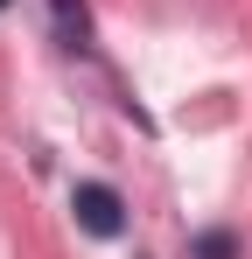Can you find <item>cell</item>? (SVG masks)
Returning a JSON list of instances; mask_svg holds the SVG:
<instances>
[{
  "label": "cell",
  "mask_w": 252,
  "mask_h": 259,
  "mask_svg": "<svg viewBox=\"0 0 252 259\" xmlns=\"http://www.w3.org/2000/svg\"><path fill=\"white\" fill-rule=\"evenodd\" d=\"M70 210H77V224L91 231V238H119V231H126V203L105 189V182H77Z\"/></svg>",
  "instance_id": "cell-1"
},
{
  "label": "cell",
  "mask_w": 252,
  "mask_h": 259,
  "mask_svg": "<svg viewBox=\"0 0 252 259\" xmlns=\"http://www.w3.org/2000/svg\"><path fill=\"white\" fill-rule=\"evenodd\" d=\"M196 259H238V238L231 231H203L196 238Z\"/></svg>",
  "instance_id": "cell-3"
},
{
  "label": "cell",
  "mask_w": 252,
  "mask_h": 259,
  "mask_svg": "<svg viewBox=\"0 0 252 259\" xmlns=\"http://www.w3.org/2000/svg\"><path fill=\"white\" fill-rule=\"evenodd\" d=\"M49 14H56V28H63V42H70V49L91 42V7H84V0H49Z\"/></svg>",
  "instance_id": "cell-2"
},
{
  "label": "cell",
  "mask_w": 252,
  "mask_h": 259,
  "mask_svg": "<svg viewBox=\"0 0 252 259\" xmlns=\"http://www.w3.org/2000/svg\"><path fill=\"white\" fill-rule=\"evenodd\" d=\"M0 7H7V0H0Z\"/></svg>",
  "instance_id": "cell-4"
}]
</instances>
